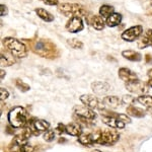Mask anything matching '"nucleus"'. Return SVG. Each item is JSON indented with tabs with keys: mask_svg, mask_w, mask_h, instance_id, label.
<instances>
[{
	"mask_svg": "<svg viewBox=\"0 0 152 152\" xmlns=\"http://www.w3.org/2000/svg\"><path fill=\"white\" fill-rule=\"evenodd\" d=\"M143 35V26L138 24L124 31L121 35V38L126 42H134Z\"/></svg>",
	"mask_w": 152,
	"mask_h": 152,
	"instance_id": "1a4fd4ad",
	"label": "nucleus"
},
{
	"mask_svg": "<svg viewBox=\"0 0 152 152\" xmlns=\"http://www.w3.org/2000/svg\"><path fill=\"white\" fill-rule=\"evenodd\" d=\"M23 42H26L29 49L33 51L37 55L41 56L46 59H56L60 56V50L56 46L55 43H53L49 39L44 38H37L31 39V40H23Z\"/></svg>",
	"mask_w": 152,
	"mask_h": 152,
	"instance_id": "f257e3e1",
	"label": "nucleus"
},
{
	"mask_svg": "<svg viewBox=\"0 0 152 152\" xmlns=\"http://www.w3.org/2000/svg\"><path fill=\"white\" fill-rule=\"evenodd\" d=\"M148 84L150 85V86L152 87V79H149V82H148Z\"/></svg>",
	"mask_w": 152,
	"mask_h": 152,
	"instance_id": "79ce46f5",
	"label": "nucleus"
},
{
	"mask_svg": "<svg viewBox=\"0 0 152 152\" xmlns=\"http://www.w3.org/2000/svg\"><path fill=\"white\" fill-rule=\"evenodd\" d=\"M29 128H31L33 135L38 136L41 133H45L47 132L49 128H50V123L46 120H42V119H33L29 120L28 122V125Z\"/></svg>",
	"mask_w": 152,
	"mask_h": 152,
	"instance_id": "6e6552de",
	"label": "nucleus"
},
{
	"mask_svg": "<svg viewBox=\"0 0 152 152\" xmlns=\"http://www.w3.org/2000/svg\"><path fill=\"white\" fill-rule=\"evenodd\" d=\"M35 12L42 20L46 21V23H52L54 19H55L54 15L51 12H49L48 10H46V9H44V8H36Z\"/></svg>",
	"mask_w": 152,
	"mask_h": 152,
	"instance_id": "4be33fe9",
	"label": "nucleus"
},
{
	"mask_svg": "<svg viewBox=\"0 0 152 152\" xmlns=\"http://www.w3.org/2000/svg\"><path fill=\"white\" fill-rule=\"evenodd\" d=\"M149 86L146 82L141 81V80L137 79L135 81H131V82H127L125 83V87L128 90L129 92H132V94H139V95H143L146 94L147 92L149 91Z\"/></svg>",
	"mask_w": 152,
	"mask_h": 152,
	"instance_id": "423d86ee",
	"label": "nucleus"
},
{
	"mask_svg": "<svg viewBox=\"0 0 152 152\" xmlns=\"http://www.w3.org/2000/svg\"><path fill=\"white\" fill-rule=\"evenodd\" d=\"M122 19H123V16H122L121 13L114 12L111 16H109V18L105 19V24L109 28H115V26H118L122 23Z\"/></svg>",
	"mask_w": 152,
	"mask_h": 152,
	"instance_id": "aec40b11",
	"label": "nucleus"
},
{
	"mask_svg": "<svg viewBox=\"0 0 152 152\" xmlns=\"http://www.w3.org/2000/svg\"><path fill=\"white\" fill-rule=\"evenodd\" d=\"M10 152H18V151H10Z\"/></svg>",
	"mask_w": 152,
	"mask_h": 152,
	"instance_id": "49530a36",
	"label": "nucleus"
},
{
	"mask_svg": "<svg viewBox=\"0 0 152 152\" xmlns=\"http://www.w3.org/2000/svg\"><path fill=\"white\" fill-rule=\"evenodd\" d=\"M147 76L149 77V79H152V69H149L147 71Z\"/></svg>",
	"mask_w": 152,
	"mask_h": 152,
	"instance_id": "58836bf2",
	"label": "nucleus"
},
{
	"mask_svg": "<svg viewBox=\"0 0 152 152\" xmlns=\"http://www.w3.org/2000/svg\"><path fill=\"white\" fill-rule=\"evenodd\" d=\"M148 46L152 47V28L147 29L145 33H143V35L140 38V41L138 42L139 49H144Z\"/></svg>",
	"mask_w": 152,
	"mask_h": 152,
	"instance_id": "a211bd4d",
	"label": "nucleus"
},
{
	"mask_svg": "<svg viewBox=\"0 0 152 152\" xmlns=\"http://www.w3.org/2000/svg\"><path fill=\"white\" fill-rule=\"evenodd\" d=\"M150 4H151V5H152V0H151V1H150Z\"/></svg>",
	"mask_w": 152,
	"mask_h": 152,
	"instance_id": "a18cd8bd",
	"label": "nucleus"
},
{
	"mask_svg": "<svg viewBox=\"0 0 152 152\" xmlns=\"http://www.w3.org/2000/svg\"><path fill=\"white\" fill-rule=\"evenodd\" d=\"M2 44L5 50L11 53L14 57L26 58L28 56V47L23 41H19L18 39L6 37L2 40Z\"/></svg>",
	"mask_w": 152,
	"mask_h": 152,
	"instance_id": "20e7f679",
	"label": "nucleus"
},
{
	"mask_svg": "<svg viewBox=\"0 0 152 152\" xmlns=\"http://www.w3.org/2000/svg\"><path fill=\"white\" fill-rule=\"evenodd\" d=\"M7 120L11 127L15 129L24 128L28 122V114L23 107H13L7 114Z\"/></svg>",
	"mask_w": 152,
	"mask_h": 152,
	"instance_id": "f03ea898",
	"label": "nucleus"
},
{
	"mask_svg": "<svg viewBox=\"0 0 152 152\" xmlns=\"http://www.w3.org/2000/svg\"><path fill=\"white\" fill-rule=\"evenodd\" d=\"M59 143H63V142H66V139H64V138H62V137H61L60 139H59Z\"/></svg>",
	"mask_w": 152,
	"mask_h": 152,
	"instance_id": "ea45409f",
	"label": "nucleus"
},
{
	"mask_svg": "<svg viewBox=\"0 0 152 152\" xmlns=\"http://www.w3.org/2000/svg\"><path fill=\"white\" fill-rule=\"evenodd\" d=\"M118 75H119L120 79H122L123 81H125V83L135 81V80L139 79L136 73L133 72L132 70H130L129 68H126V67L120 68L119 71H118Z\"/></svg>",
	"mask_w": 152,
	"mask_h": 152,
	"instance_id": "ddd939ff",
	"label": "nucleus"
},
{
	"mask_svg": "<svg viewBox=\"0 0 152 152\" xmlns=\"http://www.w3.org/2000/svg\"><path fill=\"white\" fill-rule=\"evenodd\" d=\"M34 150H35V147L29 145L28 143L20 147V152H34Z\"/></svg>",
	"mask_w": 152,
	"mask_h": 152,
	"instance_id": "72a5a7b5",
	"label": "nucleus"
},
{
	"mask_svg": "<svg viewBox=\"0 0 152 152\" xmlns=\"http://www.w3.org/2000/svg\"><path fill=\"white\" fill-rule=\"evenodd\" d=\"M91 89L97 95H107L111 90V85L104 81H95L91 83Z\"/></svg>",
	"mask_w": 152,
	"mask_h": 152,
	"instance_id": "f8f14e48",
	"label": "nucleus"
},
{
	"mask_svg": "<svg viewBox=\"0 0 152 152\" xmlns=\"http://www.w3.org/2000/svg\"><path fill=\"white\" fill-rule=\"evenodd\" d=\"M102 123L114 130H118V129L122 130L126 126V124L123 123L122 121H120L119 119L113 117H102Z\"/></svg>",
	"mask_w": 152,
	"mask_h": 152,
	"instance_id": "4468645a",
	"label": "nucleus"
},
{
	"mask_svg": "<svg viewBox=\"0 0 152 152\" xmlns=\"http://www.w3.org/2000/svg\"><path fill=\"white\" fill-rule=\"evenodd\" d=\"M14 84H15V86L23 92H26L31 89V86H29L28 84H26V82H23V80L18 79V78H16V79L14 80Z\"/></svg>",
	"mask_w": 152,
	"mask_h": 152,
	"instance_id": "bb28decb",
	"label": "nucleus"
},
{
	"mask_svg": "<svg viewBox=\"0 0 152 152\" xmlns=\"http://www.w3.org/2000/svg\"><path fill=\"white\" fill-rule=\"evenodd\" d=\"M122 100V104L127 105V107H130V105H134V102H137V99H135L133 95H130V94H126L123 95V97L121 99Z\"/></svg>",
	"mask_w": 152,
	"mask_h": 152,
	"instance_id": "c85d7f7f",
	"label": "nucleus"
},
{
	"mask_svg": "<svg viewBox=\"0 0 152 152\" xmlns=\"http://www.w3.org/2000/svg\"><path fill=\"white\" fill-rule=\"evenodd\" d=\"M78 142H79L81 145L83 146H86V147H89V146H92V141H91V137H90V134H85V133H82L80 135L79 137L77 138Z\"/></svg>",
	"mask_w": 152,
	"mask_h": 152,
	"instance_id": "a878e982",
	"label": "nucleus"
},
{
	"mask_svg": "<svg viewBox=\"0 0 152 152\" xmlns=\"http://www.w3.org/2000/svg\"><path fill=\"white\" fill-rule=\"evenodd\" d=\"M7 14H8V8H7V6L4 5V4H1L0 5V15L5 16Z\"/></svg>",
	"mask_w": 152,
	"mask_h": 152,
	"instance_id": "f704fd0d",
	"label": "nucleus"
},
{
	"mask_svg": "<svg viewBox=\"0 0 152 152\" xmlns=\"http://www.w3.org/2000/svg\"><path fill=\"white\" fill-rule=\"evenodd\" d=\"M41 1L44 2L45 4H47V5H51V6L59 5V1H58V0H41Z\"/></svg>",
	"mask_w": 152,
	"mask_h": 152,
	"instance_id": "c9c22d12",
	"label": "nucleus"
},
{
	"mask_svg": "<svg viewBox=\"0 0 152 152\" xmlns=\"http://www.w3.org/2000/svg\"><path fill=\"white\" fill-rule=\"evenodd\" d=\"M92 152H102V151H100V150H97V149H95V150H94Z\"/></svg>",
	"mask_w": 152,
	"mask_h": 152,
	"instance_id": "37998d69",
	"label": "nucleus"
},
{
	"mask_svg": "<svg viewBox=\"0 0 152 152\" xmlns=\"http://www.w3.org/2000/svg\"><path fill=\"white\" fill-rule=\"evenodd\" d=\"M126 114L130 117L140 119V118H144L146 116L147 111H144V110H142L138 107H135V105H130V107H126Z\"/></svg>",
	"mask_w": 152,
	"mask_h": 152,
	"instance_id": "6ab92c4d",
	"label": "nucleus"
},
{
	"mask_svg": "<svg viewBox=\"0 0 152 152\" xmlns=\"http://www.w3.org/2000/svg\"><path fill=\"white\" fill-rule=\"evenodd\" d=\"M58 11L65 16H85L87 15L86 9L78 3H61L58 5Z\"/></svg>",
	"mask_w": 152,
	"mask_h": 152,
	"instance_id": "39448f33",
	"label": "nucleus"
},
{
	"mask_svg": "<svg viewBox=\"0 0 152 152\" xmlns=\"http://www.w3.org/2000/svg\"><path fill=\"white\" fill-rule=\"evenodd\" d=\"M67 44L75 50H80V49L83 48V43L81 41L77 40V39H69V40H67Z\"/></svg>",
	"mask_w": 152,
	"mask_h": 152,
	"instance_id": "cd10ccee",
	"label": "nucleus"
},
{
	"mask_svg": "<svg viewBox=\"0 0 152 152\" xmlns=\"http://www.w3.org/2000/svg\"><path fill=\"white\" fill-rule=\"evenodd\" d=\"M145 58H146V63H151L152 62V56L150 55V54H146Z\"/></svg>",
	"mask_w": 152,
	"mask_h": 152,
	"instance_id": "e433bc0d",
	"label": "nucleus"
},
{
	"mask_svg": "<svg viewBox=\"0 0 152 152\" xmlns=\"http://www.w3.org/2000/svg\"><path fill=\"white\" fill-rule=\"evenodd\" d=\"M147 113H148V114L152 117V109H147Z\"/></svg>",
	"mask_w": 152,
	"mask_h": 152,
	"instance_id": "a19ab883",
	"label": "nucleus"
},
{
	"mask_svg": "<svg viewBox=\"0 0 152 152\" xmlns=\"http://www.w3.org/2000/svg\"><path fill=\"white\" fill-rule=\"evenodd\" d=\"M148 15H152V10L148 12Z\"/></svg>",
	"mask_w": 152,
	"mask_h": 152,
	"instance_id": "c03bdc74",
	"label": "nucleus"
},
{
	"mask_svg": "<svg viewBox=\"0 0 152 152\" xmlns=\"http://www.w3.org/2000/svg\"><path fill=\"white\" fill-rule=\"evenodd\" d=\"M122 56L129 61H133V62H140L142 60V55L140 53L136 52L133 50H125L122 52Z\"/></svg>",
	"mask_w": 152,
	"mask_h": 152,
	"instance_id": "412c9836",
	"label": "nucleus"
},
{
	"mask_svg": "<svg viewBox=\"0 0 152 152\" xmlns=\"http://www.w3.org/2000/svg\"><path fill=\"white\" fill-rule=\"evenodd\" d=\"M80 102H82L83 105L89 107L91 110H100L104 109V105L102 100H100L96 95H92V94H83L79 97Z\"/></svg>",
	"mask_w": 152,
	"mask_h": 152,
	"instance_id": "0eeeda50",
	"label": "nucleus"
},
{
	"mask_svg": "<svg viewBox=\"0 0 152 152\" xmlns=\"http://www.w3.org/2000/svg\"><path fill=\"white\" fill-rule=\"evenodd\" d=\"M90 24H91V26H94V28L96 29V31H102V29L104 28V26H107L104 18L100 15H92L91 18H90Z\"/></svg>",
	"mask_w": 152,
	"mask_h": 152,
	"instance_id": "5701e85b",
	"label": "nucleus"
},
{
	"mask_svg": "<svg viewBox=\"0 0 152 152\" xmlns=\"http://www.w3.org/2000/svg\"><path fill=\"white\" fill-rule=\"evenodd\" d=\"M0 63H1L2 67H9L16 63V57H14L11 53L8 51H2L1 55H0Z\"/></svg>",
	"mask_w": 152,
	"mask_h": 152,
	"instance_id": "dca6fc26",
	"label": "nucleus"
},
{
	"mask_svg": "<svg viewBox=\"0 0 152 152\" xmlns=\"http://www.w3.org/2000/svg\"><path fill=\"white\" fill-rule=\"evenodd\" d=\"M13 141L15 142V143L18 144L19 147H21V146H23L24 144H26V141H28V139H26L23 134H18V135H16V136L13 138Z\"/></svg>",
	"mask_w": 152,
	"mask_h": 152,
	"instance_id": "7c9ffc66",
	"label": "nucleus"
},
{
	"mask_svg": "<svg viewBox=\"0 0 152 152\" xmlns=\"http://www.w3.org/2000/svg\"><path fill=\"white\" fill-rule=\"evenodd\" d=\"M0 73H1V76H0V78H1V79H4V77H5V75H6V72L3 69H1V70H0Z\"/></svg>",
	"mask_w": 152,
	"mask_h": 152,
	"instance_id": "4c0bfd02",
	"label": "nucleus"
},
{
	"mask_svg": "<svg viewBox=\"0 0 152 152\" xmlns=\"http://www.w3.org/2000/svg\"><path fill=\"white\" fill-rule=\"evenodd\" d=\"M65 129H66V125L62 124V123H59L57 125V127L55 128V132H56V134H57V135L61 136L62 134L65 133Z\"/></svg>",
	"mask_w": 152,
	"mask_h": 152,
	"instance_id": "2f4dec72",
	"label": "nucleus"
},
{
	"mask_svg": "<svg viewBox=\"0 0 152 152\" xmlns=\"http://www.w3.org/2000/svg\"><path fill=\"white\" fill-rule=\"evenodd\" d=\"M92 144H99L102 146L114 145L120 140V134L115 130H104V131H95L90 134Z\"/></svg>",
	"mask_w": 152,
	"mask_h": 152,
	"instance_id": "7ed1b4c3",
	"label": "nucleus"
},
{
	"mask_svg": "<svg viewBox=\"0 0 152 152\" xmlns=\"http://www.w3.org/2000/svg\"><path fill=\"white\" fill-rule=\"evenodd\" d=\"M73 113H74L75 116L92 120V121L96 118V113L94 112V110L89 109V107H85V105H75L73 107Z\"/></svg>",
	"mask_w": 152,
	"mask_h": 152,
	"instance_id": "9b49d317",
	"label": "nucleus"
},
{
	"mask_svg": "<svg viewBox=\"0 0 152 152\" xmlns=\"http://www.w3.org/2000/svg\"><path fill=\"white\" fill-rule=\"evenodd\" d=\"M8 97H9L8 90H7L6 88H4V87L0 88V99H1L2 102H3V100H5V99H7Z\"/></svg>",
	"mask_w": 152,
	"mask_h": 152,
	"instance_id": "473e14b6",
	"label": "nucleus"
},
{
	"mask_svg": "<svg viewBox=\"0 0 152 152\" xmlns=\"http://www.w3.org/2000/svg\"><path fill=\"white\" fill-rule=\"evenodd\" d=\"M102 100L107 109H117L122 104V100L115 95H105Z\"/></svg>",
	"mask_w": 152,
	"mask_h": 152,
	"instance_id": "f3484780",
	"label": "nucleus"
},
{
	"mask_svg": "<svg viewBox=\"0 0 152 152\" xmlns=\"http://www.w3.org/2000/svg\"><path fill=\"white\" fill-rule=\"evenodd\" d=\"M56 132H55V130H51V129H49L47 132H45L43 135V138H44V140H45L46 142H52L54 139H55V137H56Z\"/></svg>",
	"mask_w": 152,
	"mask_h": 152,
	"instance_id": "c756f323",
	"label": "nucleus"
},
{
	"mask_svg": "<svg viewBox=\"0 0 152 152\" xmlns=\"http://www.w3.org/2000/svg\"><path fill=\"white\" fill-rule=\"evenodd\" d=\"M65 133L70 135L73 137H79L83 132H82V126L80 124H78L77 122H73V123H69L66 125Z\"/></svg>",
	"mask_w": 152,
	"mask_h": 152,
	"instance_id": "2eb2a0df",
	"label": "nucleus"
},
{
	"mask_svg": "<svg viewBox=\"0 0 152 152\" xmlns=\"http://www.w3.org/2000/svg\"><path fill=\"white\" fill-rule=\"evenodd\" d=\"M65 28L69 33L76 34V33H79V31H83V28H84V23H83V20L80 16H72V18H70L68 19L67 23H66Z\"/></svg>",
	"mask_w": 152,
	"mask_h": 152,
	"instance_id": "9d476101",
	"label": "nucleus"
},
{
	"mask_svg": "<svg viewBox=\"0 0 152 152\" xmlns=\"http://www.w3.org/2000/svg\"><path fill=\"white\" fill-rule=\"evenodd\" d=\"M136 99H137V102H138L139 104H141L143 107H147V109H152V96L151 95H146V94L139 95Z\"/></svg>",
	"mask_w": 152,
	"mask_h": 152,
	"instance_id": "393cba45",
	"label": "nucleus"
},
{
	"mask_svg": "<svg viewBox=\"0 0 152 152\" xmlns=\"http://www.w3.org/2000/svg\"><path fill=\"white\" fill-rule=\"evenodd\" d=\"M114 12H115V7L112 5H109V4H104V5H102L99 8L100 16L105 19L109 18V16H111Z\"/></svg>",
	"mask_w": 152,
	"mask_h": 152,
	"instance_id": "b1692460",
	"label": "nucleus"
}]
</instances>
